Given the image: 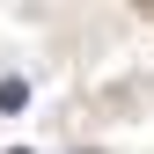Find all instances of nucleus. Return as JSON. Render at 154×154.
<instances>
[{"label": "nucleus", "mask_w": 154, "mask_h": 154, "mask_svg": "<svg viewBox=\"0 0 154 154\" xmlns=\"http://www.w3.org/2000/svg\"><path fill=\"white\" fill-rule=\"evenodd\" d=\"M29 103V81H15V73H8V81H0V110H22Z\"/></svg>", "instance_id": "obj_1"}]
</instances>
